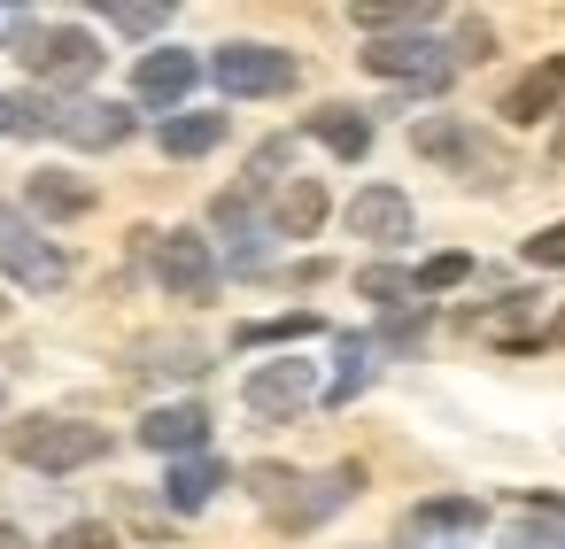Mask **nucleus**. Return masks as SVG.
<instances>
[{"label":"nucleus","instance_id":"obj_11","mask_svg":"<svg viewBox=\"0 0 565 549\" xmlns=\"http://www.w3.org/2000/svg\"><path fill=\"white\" fill-rule=\"evenodd\" d=\"M271 225H279L287 240H310V233L326 225V186H318V179H287L279 202H271Z\"/></svg>","mask_w":565,"mask_h":549},{"label":"nucleus","instance_id":"obj_8","mask_svg":"<svg viewBox=\"0 0 565 549\" xmlns=\"http://www.w3.org/2000/svg\"><path fill=\"white\" fill-rule=\"evenodd\" d=\"M310 395H318V387H310V364H256L248 387H241V402H248L256 418H295Z\"/></svg>","mask_w":565,"mask_h":549},{"label":"nucleus","instance_id":"obj_19","mask_svg":"<svg viewBox=\"0 0 565 549\" xmlns=\"http://www.w3.org/2000/svg\"><path fill=\"white\" fill-rule=\"evenodd\" d=\"M364 379H372V348H364V341H341V379L326 387V402H349Z\"/></svg>","mask_w":565,"mask_h":549},{"label":"nucleus","instance_id":"obj_22","mask_svg":"<svg viewBox=\"0 0 565 549\" xmlns=\"http://www.w3.org/2000/svg\"><path fill=\"white\" fill-rule=\"evenodd\" d=\"M465 271H472V256H434V263L418 271V294H441V287H457Z\"/></svg>","mask_w":565,"mask_h":549},{"label":"nucleus","instance_id":"obj_26","mask_svg":"<svg viewBox=\"0 0 565 549\" xmlns=\"http://www.w3.org/2000/svg\"><path fill=\"white\" fill-rule=\"evenodd\" d=\"M248 480H256V495H264V503H279V495L295 487V472H279V464H256Z\"/></svg>","mask_w":565,"mask_h":549},{"label":"nucleus","instance_id":"obj_3","mask_svg":"<svg viewBox=\"0 0 565 549\" xmlns=\"http://www.w3.org/2000/svg\"><path fill=\"white\" fill-rule=\"evenodd\" d=\"M0 271H9L17 287H32V294H55V287L71 279L63 248H55V240H40V233H32V217H17V209H0Z\"/></svg>","mask_w":565,"mask_h":549},{"label":"nucleus","instance_id":"obj_10","mask_svg":"<svg viewBox=\"0 0 565 549\" xmlns=\"http://www.w3.org/2000/svg\"><path fill=\"white\" fill-rule=\"evenodd\" d=\"M140 441L163 449V456H194V449L210 441V410H202V402H163V410L140 418Z\"/></svg>","mask_w":565,"mask_h":549},{"label":"nucleus","instance_id":"obj_20","mask_svg":"<svg viewBox=\"0 0 565 549\" xmlns=\"http://www.w3.org/2000/svg\"><path fill=\"white\" fill-rule=\"evenodd\" d=\"M356 287H364L372 302H403V294H418V279H411V271H395V263H372Z\"/></svg>","mask_w":565,"mask_h":549},{"label":"nucleus","instance_id":"obj_7","mask_svg":"<svg viewBox=\"0 0 565 549\" xmlns=\"http://www.w3.org/2000/svg\"><path fill=\"white\" fill-rule=\"evenodd\" d=\"M364 71H380V78H411V86H449L457 55L434 47V40H372V47H364Z\"/></svg>","mask_w":565,"mask_h":549},{"label":"nucleus","instance_id":"obj_2","mask_svg":"<svg viewBox=\"0 0 565 549\" xmlns=\"http://www.w3.org/2000/svg\"><path fill=\"white\" fill-rule=\"evenodd\" d=\"M17 117L71 140V148H125L132 140V109H117V101H24Z\"/></svg>","mask_w":565,"mask_h":549},{"label":"nucleus","instance_id":"obj_16","mask_svg":"<svg viewBox=\"0 0 565 549\" xmlns=\"http://www.w3.org/2000/svg\"><path fill=\"white\" fill-rule=\"evenodd\" d=\"M310 140H326L333 155H349V163H356V155L372 148V125H364L356 109H318V117H310Z\"/></svg>","mask_w":565,"mask_h":549},{"label":"nucleus","instance_id":"obj_13","mask_svg":"<svg viewBox=\"0 0 565 549\" xmlns=\"http://www.w3.org/2000/svg\"><path fill=\"white\" fill-rule=\"evenodd\" d=\"M140 101H179L186 86H194V55H179V47H156L148 63H140Z\"/></svg>","mask_w":565,"mask_h":549},{"label":"nucleus","instance_id":"obj_5","mask_svg":"<svg viewBox=\"0 0 565 549\" xmlns=\"http://www.w3.org/2000/svg\"><path fill=\"white\" fill-rule=\"evenodd\" d=\"M210 71H217V86L241 94V101H264V94H287V86H295V55H287V47H256V40L225 47Z\"/></svg>","mask_w":565,"mask_h":549},{"label":"nucleus","instance_id":"obj_1","mask_svg":"<svg viewBox=\"0 0 565 549\" xmlns=\"http://www.w3.org/2000/svg\"><path fill=\"white\" fill-rule=\"evenodd\" d=\"M9 456L40 464V472H78V464L109 456V433L78 426V418H24V426H9Z\"/></svg>","mask_w":565,"mask_h":549},{"label":"nucleus","instance_id":"obj_23","mask_svg":"<svg viewBox=\"0 0 565 549\" xmlns=\"http://www.w3.org/2000/svg\"><path fill=\"white\" fill-rule=\"evenodd\" d=\"M302 333H318V317H310V310H295V317H271V325H248L241 341H302Z\"/></svg>","mask_w":565,"mask_h":549},{"label":"nucleus","instance_id":"obj_24","mask_svg":"<svg viewBox=\"0 0 565 549\" xmlns=\"http://www.w3.org/2000/svg\"><path fill=\"white\" fill-rule=\"evenodd\" d=\"M109 24H117V32H156L163 9H140V0H125V9H117V0H109Z\"/></svg>","mask_w":565,"mask_h":549},{"label":"nucleus","instance_id":"obj_14","mask_svg":"<svg viewBox=\"0 0 565 549\" xmlns=\"http://www.w3.org/2000/svg\"><path fill=\"white\" fill-rule=\"evenodd\" d=\"M217 487H225V464H217V456H186V464H171V480H163L171 510H202Z\"/></svg>","mask_w":565,"mask_h":549},{"label":"nucleus","instance_id":"obj_29","mask_svg":"<svg viewBox=\"0 0 565 549\" xmlns=\"http://www.w3.org/2000/svg\"><path fill=\"white\" fill-rule=\"evenodd\" d=\"M557 341H565V317H557Z\"/></svg>","mask_w":565,"mask_h":549},{"label":"nucleus","instance_id":"obj_9","mask_svg":"<svg viewBox=\"0 0 565 549\" xmlns=\"http://www.w3.org/2000/svg\"><path fill=\"white\" fill-rule=\"evenodd\" d=\"M349 233L356 240H411V194H395V186H364L356 202H349Z\"/></svg>","mask_w":565,"mask_h":549},{"label":"nucleus","instance_id":"obj_6","mask_svg":"<svg viewBox=\"0 0 565 549\" xmlns=\"http://www.w3.org/2000/svg\"><path fill=\"white\" fill-rule=\"evenodd\" d=\"M24 63H32V78L40 86H86L94 71H102V47L86 40V32H32V47H24Z\"/></svg>","mask_w":565,"mask_h":549},{"label":"nucleus","instance_id":"obj_15","mask_svg":"<svg viewBox=\"0 0 565 549\" xmlns=\"http://www.w3.org/2000/svg\"><path fill=\"white\" fill-rule=\"evenodd\" d=\"M225 140V117L217 109H194V117H163V155H210Z\"/></svg>","mask_w":565,"mask_h":549},{"label":"nucleus","instance_id":"obj_4","mask_svg":"<svg viewBox=\"0 0 565 549\" xmlns=\"http://www.w3.org/2000/svg\"><path fill=\"white\" fill-rule=\"evenodd\" d=\"M148 256H156V279L179 294V302H210L217 294V256H210V240L202 233H148Z\"/></svg>","mask_w":565,"mask_h":549},{"label":"nucleus","instance_id":"obj_25","mask_svg":"<svg viewBox=\"0 0 565 549\" xmlns=\"http://www.w3.org/2000/svg\"><path fill=\"white\" fill-rule=\"evenodd\" d=\"M526 256H534V263H565V225H542V233L526 240Z\"/></svg>","mask_w":565,"mask_h":549},{"label":"nucleus","instance_id":"obj_21","mask_svg":"<svg viewBox=\"0 0 565 549\" xmlns=\"http://www.w3.org/2000/svg\"><path fill=\"white\" fill-rule=\"evenodd\" d=\"M47 549H117V534H109L102 518H78V526H63Z\"/></svg>","mask_w":565,"mask_h":549},{"label":"nucleus","instance_id":"obj_27","mask_svg":"<svg viewBox=\"0 0 565 549\" xmlns=\"http://www.w3.org/2000/svg\"><path fill=\"white\" fill-rule=\"evenodd\" d=\"M24 117H17V101H0V132H17Z\"/></svg>","mask_w":565,"mask_h":549},{"label":"nucleus","instance_id":"obj_12","mask_svg":"<svg viewBox=\"0 0 565 549\" xmlns=\"http://www.w3.org/2000/svg\"><path fill=\"white\" fill-rule=\"evenodd\" d=\"M557 94H565V55H557V63H542V71H526V78L503 94V117L534 125V117H550V109H557Z\"/></svg>","mask_w":565,"mask_h":549},{"label":"nucleus","instance_id":"obj_18","mask_svg":"<svg viewBox=\"0 0 565 549\" xmlns=\"http://www.w3.org/2000/svg\"><path fill=\"white\" fill-rule=\"evenodd\" d=\"M411 526H480V503L472 495H434L411 510Z\"/></svg>","mask_w":565,"mask_h":549},{"label":"nucleus","instance_id":"obj_17","mask_svg":"<svg viewBox=\"0 0 565 549\" xmlns=\"http://www.w3.org/2000/svg\"><path fill=\"white\" fill-rule=\"evenodd\" d=\"M32 209H47V217H86V209H94V186H78L71 171H40V179H32Z\"/></svg>","mask_w":565,"mask_h":549},{"label":"nucleus","instance_id":"obj_28","mask_svg":"<svg viewBox=\"0 0 565 549\" xmlns=\"http://www.w3.org/2000/svg\"><path fill=\"white\" fill-rule=\"evenodd\" d=\"M0 549H32V541H24V534H17V526H0Z\"/></svg>","mask_w":565,"mask_h":549}]
</instances>
